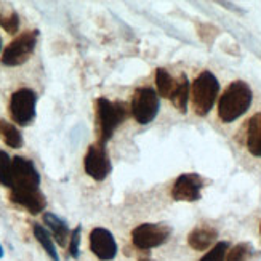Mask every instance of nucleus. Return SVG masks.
<instances>
[{
    "label": "nucleus",
    "mask_w": 261,
    "mask_h": 261,
    "mask_svg": "<svg viewBox=\"0 0 261 261\" xmlns=\"http://www.w3.org/2000/svg\"><path fill=\"white\" fill-rule=\"evenodd\" d=\"M253 99L250 87L245 82H232L223 93L218 105V116L223 122H234L248 111Z\"/></svg>",
    "instance_id": "f257e3e1"
},
{
    "label": "nucleus",
    "mask_w": 261,
    "mask_h": 261,
    "mask_svg": "<svg viewBox=\"0 0 261 261\" xmlns=\"http://www.w3.org/2000/svg\"><path fill=\"white\" fill-rule=\"evenodd\" d=\"M128 108L125 103H112L106 98L96 101V123L99 133V143L105 144L120 123L127 119Z\"/></svg>",
    "instance_id": "f03ea898"
},
{
    "label": "nucleus",
    "mask_w": 261,
    "mask_h": 261,
    "mask_svg": "<svg viewBox=\"0 0 261 261\" xmlns=\"http://www.w3.org/2000/svg\"><path fill=\"white\" fill-rule=\"evenodd\" d=\"M220 92V84L210 71H203L192 84V105L199 116H207Z\"/></svg>",
    "instance_id": "7ed1b4c3"
},
{
    "label": "nucleus",
    "mask_w": 261,
    "mask_h": 261,
    "mask_svg": "<svg viewBox=\"0 0 261 261\" xmlns=\"http://www.w3.org/2000/svg\"><path fill=\"white\" fill-rule=\"evenodd\" d=\"M37 95L31 88H21L11 95L10 99V114L18 125H29L36 117Z\"/></svg>",
    "instance_id": "20e7f679"
},
{
    "label": "nucleus",
    "mask_w": 261,
    "mask_h": 261,
    "mask_svg": "<svg viewBox=\"0 0 261 261\" xmlns=\"http://www.w3.org/2000/svg\"><path fill=\"white\" fill-rule=\"evenodd\" d=\"M39 32L37 31H26L19 37H16L8 47L4 50L2 64L5 66H19L29 60L31 53L36 48Z\"/></svg>",
    "instance_id": "39448f33"
},
{
    "label": "nucleus",
    "mask_w": 261,
    "mask_h": 261,
    "mask_svg": "<svg viewBox=\"0 0 261 261\" xmlns=\"http://www.w3.org/2000/svg\"><path fill=\"white\" fill-rule=\"evenodd\" d=\"M132 112L141 125L152 122L159 112V95L147 87L136 90L132 101Z\"/></svg>",
    "instance_id": "423d86ee"
},
{
    "label": "nucleus",
    "mask_w": 261,
    "mask_h": 261,
    "mask_svg": "<svg viewBox=\"0 0 261 261\" xmlns=\"http://www.w3.org/2000/svg\"><path fill=\"white\" fill-rule=\"evenodd\" d=\"M172 229L167 224L161 223H144L133 229V244L141 248V250H149V248L162 245L168 241Z\"/></svg>",
    "instance_id": "0eeeda50"
},
{
    "label": "nucleus",
    "mask_w": 261,
    "mask_h": 261,
    "mask_svg": "<svg viewBox=\"0 0 261 261\" xmlns=\"http://www.w3.org/2000/svg\"><path fill=\"white\" fill-rule=\"evenodd\" d=\"M84 167L88 176L96 181H103L111 172V162L106 152L105 144L96 143L88 147L87 155L84 159Z\"/></svg>",
    "instance_id": "6e6552de"
},
{
    "label": "nucleus",
    "mask_w": 261,
    "mask_h": 261,
    "mask_svg": "<svg viewBox=\"0 0 261 261\" xmlns=\"http://www.w3.org/2000/svg\"><path fill=\"white\" fill-rule=\"evenodd\" d=\"M40 175L34 164L26 157H15L13 159V185L10 189H21V188H39Z\"/></svg>",
    "instance_id": "1a4fd4ad"
},
{
    "label": "nucleus",
    "mask_w": 261,
    "mask_h": 261,
    "mask_svg": "<svg viewBox=\"0 0 261 261\" xmlns=\"http://www.w3.org/2000/svg\"><path fill=\"white\" fill-rule=\"evenodd\" d=\"M203 181L196 173H185L181 175L172 188V197L175 200H186L194 202L200 199V189Z\"/></svg>",
    "instance_id": "9d476101"
},
{
    "label": "nucleus",
    "mask_w": 261,
    "mask_h": 261,
    "mask_svg": "<svg viewBox=\"0 0 261 261\" xmlns=\"http://www.w3.org/2000/svg\"><path fill=\"white\" fill-rule=\"evenodd\" d=\"M90 248L101 259L109 261L117 253V244L112 234L105 228H95L90 234Z\"/></svg>",
    "instance_id": "9b49d317"
},
{
    "label": "nucleus",
    "mask_w": 261,
    "mask_h": 261,
    "mask_svg": "<svg viewBox=\"0 0 261 261\" xmlns=\"http://www.w3.org/2000/svg\"><path fill=\"white\" fill-rule=\"evenodd\" d=\"M10 197L15 203H18V205H21V207H24L32 215H37V213L43 212L45 205H47L45 196L42 194V191L39 188L11 189Z\"/></svg>",
    "instance_id": "f8f14e48"
},
{
    "label": "nucleus",
    "mask_w": 261,
    "mask_h": 261,
    "mask_svg": "<svg viewBox=\"0 0 261 261\" xmlns=\"http://www.w3.org/2000/svg\"><path fill=\"white\" fill-rule=\"evenodd\" d=\"M215 241H217V231L213 228H208V226H202V228L194 229L188 237V242L194 250H205Z\"/></svg>",
    "instance_id": "ddd939ff"
},
{
    "label": "nucleus",
    "mask_w": 261,
    "mask_h": 261,
    "mask_svg": "<svg viewBox=\"0 0 261 261\" xmlns=\"http://www.w3.org/2000/svg\"><path fill=\"white\" fill-rule=\"evenodd\" d=\"M247 146L253 155L261 157V112L248 120Z\"/></svg>",
    "instance_id": "4468645a"
},
{
    "label": "nucleus",
    "mask_w": 261,
    "mask_h": 261,
    "mask_svg": "<svg viewBox=\"0 0 261 261\" xmlns=\"http://www.w3.org/2000/svg\"><path fill=\"white\" fill-rule=\"evenodd\" d=\"M43 221L50 228V231L53 232L56 242L64 247L67 239L71 237V232H69V228H67L66 221H63L61 218H58L53 213H45L43 215Z\"/></svg>",
    "instance_id": "2eb2a0df"
},
{
    "label": "nucleus",
    "mask_w": 261,
    "mask_h": 261,
    "mask_svg": "<svg viewBox=\"0 0 261 261\" xmlns=\"http://www.w3.org/2000/svg\"><path fill=\"white\" fill-rule=\"evenodd\" d=\"M155 82H157V90H159V95L162 98H172V95L175 93L178 81L170 75L165 69H157L155 74Z\"/></svg>",
    "instance_id": "dca6fc26"
},
{
    "label": "nucleus",
    "mask_w": 261,
    "mask_h": 261,
    "mask_svg": "<svg viewBox=\"0 0 261 261\" xmlns=\"http://www.w3.org/2000/svg\"><path fill=\"white\" fill-rule=\"evenodd\" d=\"M32 231H34V236H36V239H37V241L40 242V245L43 247V250L48 253V256H50L53 261H58L60 256H58V253H56V247H55V244H53V239H51L50 232H48L47 229H45L42 224H34Z\"/></svg>",
    "instance_id": "f3484780"
},
{
    "label": "nucleus",
    "mask_w": 261,
    "mask_h": 261,
    "mask_svg": "<svg viewBox=\"0 0 261 261\" xmlns=\"http://www.w3.org/2000/svg\"><path fill=\"white\" fill-rule=\"evenodd\" d=\"M188 98H189V81L186 75H181L178 79V85H176V90L175 93L172 95V103L181 111L185 112L186 111V106H188Z\"/></svg>",
    "instance_id": "a211bd4d"
},
{
    "label": "nucleus",
    "mask_w": 261,
    "mask_h": 261,
    "mask_svg": "<svg viewBox=\"0 0 261 261\" xmlns=\"http://www.w3.org/2000/svg\"><path fill=\"white\" fill-rule=\"evenodd\" d=\"M0 133L4 135V141L10 147H13V149H18V147L22 146V136L13 123H10L7 120H0Z\"/></svg>",
    "instance_id": "6ab92c4d"
},
{
    "label": "nucleus",
    "mask_w": 261,
    "mask_h": 261,
    "mask_svg": "<svg viewBox=\"0 0 261 261\" xmlns=\"http://www.w3.org/2000/svg\"><path fill=\"white\" fill-rule=\"evenodd\" d=\"M0 185L7 188L13 185V161L5 151H0Z\"/></svg>",
    "instance_id": "aec40b11"
},
{
    "label": "nucleus",
    "mask_w": 261,
    "mask_h": 261,
    "mask_svg": "<svg viewBox=\"0 0 261 261\" xmlns=\"http://www.w3.org/2000/svg\"><path fill=\"white\" fill-rule=\"evenodd\" d=\"M253 253V247L250 244H237L232 247L231 250L226 255V261H248Z\"/></svg>",
    "instance_id": "412c9836"
},
{
    "label": "nucleus",
    "mask_w": 261,
    "mask_h": 261,
    "mask_svg": "<svg viewBox=\"0 0 261 261\" xmlns=\"http://www.w3.org/2000/svg\"><path fill=\"white\" fill-rule=\"evenodd\" d=\"M228 250H229L228 242H218L200 261H226Z\"/></svg>",
    "instance_id": "4be33fe9"
},
{
    "label": "nucleus",
    "mask_w": 261,
    "mask_h": 261,
    "mask_svg": "<svg viewBox=\"0 0 261 261\" xmlns=\"http://www.w3.org/2000/svg\"><path fill=\"white\" fill-rule=\"evenodd\" d=\"M0 28L5 29L8 34H16L19 29V16L15 11L10 15H0Z\"/></svg>",
    "instance_id": "5701e85b"
},
{
    "label": "nucleus",
    "mask_w": 261,
    "mask_h": 261,
    "mask_svg": "<svg viewBox=\"0 0 261 261\" xmlns=\"http://www.w3.org/2000/svg\"><path fill=\"white\" fill-rule=\"evenodd\" d=\"M81 231L82 228L77 226V228L71 232L69 237V255L72 258H79V244H81Z\"/></svg>",
    "instance_id": "b1692460"
},
{
    "label": "nucleus",
    "mask_w": 261,
    "mask_h": 261,
    "mask_svg": "<svg viewBox=\"0 0 261 261\" xmlns=\"http://www.w3.org/2000/svg\"><path fill=\"white\" fill-rule=\"evenodd\" d=\"M4 256V248H2V245H0V258Z\"/></svg>",
    "instance_id": "393cba45"
},
{
    "label": "nucleus",
    "mask_w": 261,
    "mask_h": 261,
    "mask_svg": "<svg viewBox=\"0 0 261 261\" xmlns=\"http://www.w3.org/2000/svg\"><path fill=\"white\" fill-rule=\"evenodd\" d=\"M0 50H2V37H0Z\"/></svg>",
    "instance_id": "a878e982"
}]
</instances>
